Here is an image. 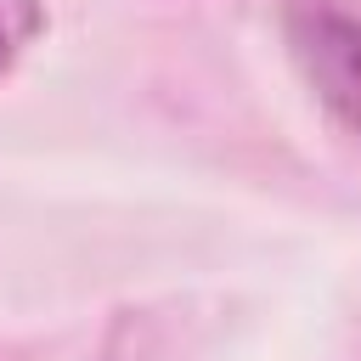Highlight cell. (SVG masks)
Instances as JSON below:
<instances>
[{
  "label": "cell",
  "mask_w": 361,
  "mask_h": 361,
  "mask_svg": "<svg viewBox=\"0 0 361 361\" xmlns=\"http://www.w3.org/2000/svg\"><path fill=\"white\" fill-rule=\"evenodd\" d=\"M299 51L310 62V79L322 96L361 130V23L350 17H310L299 34Z\"/></svg>",
  "instance_id": "obj_1"
}]
</instances>
